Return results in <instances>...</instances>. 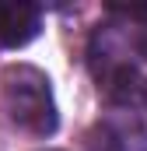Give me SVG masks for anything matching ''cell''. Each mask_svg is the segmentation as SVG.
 Wrapping results in <instances>:
<instances>
[{
  "label": "cell",
  "instance_id": "obj_1",
  "mask_svg": "<svg viewBox=\"0 0 147 151\" xmlns=\"http://www.w3.org/2000/svg\"><path fill=\"white\" fill-rule=\"evenodd\" d=\"M4 109L21 130H28L35 137H49L60 123L49 77L35 67H7V74H4Z\"/></svg>",
  "mask_w": 147,
  "mask_h": 151
},
{
  "label": "cell",
  "instance_id": "obj_2",
  "mask_svg": "<svg viewBox=\"0 0 147 151\" xmlns=\"http://www.w3.org/2000/svg\"><path fill=\"white\" fill-rule=\"evenodd\" d=\"M88 56H91V74L98 81V91H102L109 102H116V106H133V102H140L147 81H140L137 67H133L130 60H123L102 32L95 35Z\"/></svg>",
  "mask_w": 147,
  "mask_h": 151
},
{
  "label": "cell",
  "instance_id": "obj_3",
  "mask_svg": "<svg viewBox=\"0 0 147 151\" xmlns=\"http://www.w3.org/2000/svg\"><path fill=\"white\" fill-rule=\"evenodd\" d=\"M88 151H147V127L130 113H112L88 130Z\"/></svg>",
  "mask_w": 147,
  "mask_h": 151
},
{
  "label": "cell",
  "instance_id": "obj_4",
  "mask_svg": "<svg viewBox=\"0 0 147 151\" xmlns=\"http://www.w3.org/2000/svg\"><path fill=\"white\" fill-rule=\"evenodd\" d=\"M42 28V7L32 0H0V49H21Z\"/></svg>",
  "mask_w": 147,
  "mask_h": 151
},
{
  "label": "cell",
  "instance_id": "obj_5",
  "mask_svg": "<svg viewBox=\"0 0 147 151\" xmlns=\"http://www.w3.org/2000/svg\"><path fill=\"white\" fill-rule=\"evenodd\" d=\"M137 53L147 60V18L140 21V28H137Z\"/></svg>",
  "mask_w": 147,
  "mask_h": 151
},
{
  "label": "cell",
  "instance_id": "obj_6",
  "mask_svg": "<svg viewBox=\"0 0 147 151\" xmlns=\"http://www.w3.org/2000/svg\"><path fill=\"white\" fill-rule=\"evenodd\" d=\"M140 102H144V106H147V84H144V95H140Z\"/></svg>",
  "mask_w": 147,
  "mask_h": 151
}]
</instances>
